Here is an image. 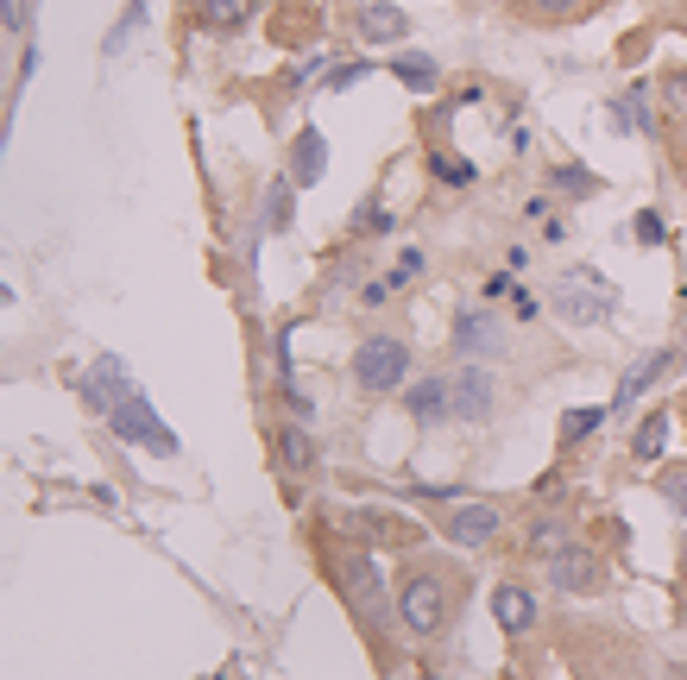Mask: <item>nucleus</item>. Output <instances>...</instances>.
I'll use <instances>...</instances> for the list:
<instances>
[{"mask_svg":"<svg viewBox=\"0 0 687 680\" xmlns=\"http://www.w3.org/2000/svg\"><path fill=\"white\" fill-rule=\"evenodd\" d=\"M549 309H556L561 322L593 327V322H606L611 309H618V284H606L599 272L574 265V272H561L556 284H549Z\"/></svg>","mask_w":687,"mask_h":680,"instance_id":"obj_1","label":"nucleus"},{"mask_svg":"<svg viewBox=\"0 0 687 680\" xmlns=\"http://www.w3.org/2000/svg\"><path fill=\"white\" fill-rule=\"evenodd\" d=\"M329 579H334V592L354 604L366 624H379V618H385V579H379V567H373V554H366V549H334L329 554Z\"/></svg>","mask_w":687,"mask_h":680,"instance_id":"obj_2","label":"nucleus"},{"mask_svg":"<svg viewBox=\"0 0 687 680\" xmlns=\"http://www.w3.org/2000/svg\"><path fill=\"white\" fill-rule=\"evenodd\" d=\"M398 624L410 636H435V630L448 624V579L430 574V567H416V574L398 579Z\"/></svg>","mask_w":687,"mask_h":680,"instance_id":"obj_3","label":"nucleus"},{"mask_svg":"<svg viewBox=\"0 0 687 680\" xmlns=\"http://www.w3.org/2000/svg\"><path fill=\"white\" fill-rule=\"evenodd\" d=\"M410 378V347L398 341V334H366L354 353V384L359 391H373V397H385V391H398Z\"/></svg>","mask_w":687,"mask_h":680,"instance_id":"obj_4","label":"nucleus"},{"mask_svg":"<svg viewBox=\"0 0 687 680\" xmlns=\"http://www.w3.org/2000/svg\"><path fill=\"white\" fill-rule=\"evenodd\" d=\"M448 391H455V423H467V428L492 423V410H499V384H492V372H485L480 359H467V366L448 378Z\"/></svg>","mask_w":687,"mask_h":680,"instance_id":"obj_5","label":"nucleus"},{"mask_svg":"<svg viewBox=\"0 0 687 680\" xmlns=\"http://www.w3.org/2000/svg\"><path fill=\"white\" fill-rule=\"evenodd\" d=\"M448 347H455L460 359H492V353H505V327H499L492 309L467 302V309L455 315V327H448Z\"/></svg>","mask_w":687,"mask_h":680,"instance_id":"obj_6","label":"nucleus"},{"mask_svg":"<svg viewBox=\"0 0 687 680\" xmlns=\"http://www.w3.org/2000/svg\"><path fill=\"white\" fill-rule=\"evenodd\" d=\"M549 586H556V592H574V599H581V592H599V586H606V561L586 549V542H568V549L549 554Z\"/></svg>","mask_w":687,"mask_h":680,"instance_id":"obj_7","label":"nucleus"},{"mask_svg":"<svg viewBox=\"0 0 687 680\" xmlns=\"http://www.w3.org/2000/svg\"><path fill=\"white\" fill-rule=\"evenodd\" d=\"M77 391H82V403H89L95 416H114V410L133 397V378H127V366H121L114 353H95V366L82 372Z\"/></svg>","mask_w":687,"mask_h":680,"instance_id":"obj_8","label":"nucleus"},{"mask_svg":"<svg viewBox=\"0 0 687 680\" xmlns=\"http://www.w3.org/2000/svg\"><path fill=\"white\" fill-rule=\"evenodd\" d=\"M107 423H114V435H121V441H146L152 453H178V435H171V428L158 423L152 397H139V391H133V397L121 403V410H114Z\"/></svg>","mask_w":687,"mask_h":680,"instance_id":"obj_9","label":"nucleus"},{"mask_svg":"<svg viewBox=\"0 0 687 680\" xmlns=\"http://www.w3.org/2000/svg\"><path fill=\"white\" fill-rule=\"evenodd\" d=\"M499 529H505V504L492 498H467L460 510H448V542H460V549H485Z\"/></svg>","mask_w":687,"mask_h":680,"instance_id":"obj_10","label":"nucleus"},{"mask_svg":"<svg viewBox=\"0 0 687 680\" xmlns=\"http://www.w3.org/2000/svg\"><path fill=\"white\" fill-rule=\"evenodd\" d=\"M675 366V353H643V359H631V372L618 378V397H611V416H625V410H637L643 403V391L656 384L662 372Z\"/></svg>","mask_w":687,"mask_h":680,"instance_id":"obj_11","label":"nucleus"},{"mask_svg":"<svg viewBox=\"0 0 687 680\" xmlns=\"http://www.w3.org/2000/svg\"><path fill=\"white\" fill-rule=\"evenodd\" d=\"M404 410H410V423H416V428H435L442 416H455V391H448V378H423V384H410Z\"/></svg>","mask_w":687,"mask_h":680,"instance_id":"obj_12","label":"nucleus"},{"mask_svg":"<svg viewBox=\"0 0 687 680\" xmlns=\"http://www.w3.org/2000/svg\"><path fill=\"white\" fill-rule=\"evenodd\" d=\"M322 171H329V139H322L316 126H304V132H297V151H290V171H284V176H290L297 189H316Z\"/></svg>","mask_w":687,"mask_h":680,"instance_id":"obj_13","label":"nucleus"},{"mask_svg":"<svg viewBox=\"0 0 687 680\" xmlns=\"http://www.w3.org/2000/svg\"><path fill=\"white\" fill-rule=\"evenodd\" d=\"M410 32L404 7H385V0H359V38H373V45H398Z\"/></svg>","mask_w":687,"mask_h":680,"instance_id":"obj_14","label":"nucleus"},{"mask_svg":"<svg viewBox=\"0 0 687 680\" xmlns=\"http://www.w3.org/2000/svg\"><path fill=\"white\" fill-rule=\"evenodd\" d=\"M492 618H499V630L524 636V630L536 624V599L524 592V586H492Z\"/></svg>","mask_w":687,"mask_h":680,"instance_id":"obj_15","label":"nucleus"},{"mask_svg":"<svg viewBox=\"0 0 687 680\" xmlns=\"http://www.w3.org/2000/svg\"><path fill=\"white\" fill-rule=\"evenodd\" d=\"M611 120L631 126V132H656V95H650V82H637L625 95L611 101Z\"/></svg>","mask_w":687,"mask_h":680,"instance_id":"obj_16","label":"nucleus"},{"mask_svg":"<svg viewBox=\"0 0 687 680\" xmlns=\"http://www.w3.org/2000/svg\"><path fill=\"white\" fill-rule=\"evenodd\" d=\"M568 542H574V535H568V517H549V510H542V517L530 523V542H524V554H530V561H549V554L568 549Z\"/></svg>","mask_w":687,"mask_h":680,"instance_id":"obj_17","label":"nucleus"},{"mask_svg":"<svg viewBox=\"0 0 687 680\" xmlns=\"http://www.w3.org/2000/svg\"><path fill=\"white\" fill-rule=\"evenodd\" d=\"M606 423H611V403H586V410H568V416H561V448H574V441H586V435H599Z\"/></svg>","mask_w":687,"mask_h":680,"instance_id":"obj_18","label":"nucleus"},{"mask_svg":"<svg viewBox=\"0 0 687 680\" xmlns=\"http://www.w3.org/2000/svg\"><path fill=\"white\" fill-rule=\"evenodd\" d=\"M278 460H284V473H309V466H316V441H309L304 423H290L278 435Z\"/></svg>","mask_w":687,"mask_h":680,"instance_id":"obj_19","label":"nucleus"},{"mask_svg":"<svg viewBox=\"0 0 687 680\" xmlns=\"http://www.w3.org/2000/svg\"><path fill=\"white\" fill-rule=\"evenodd\" d=\"M662 448H668V410H650V423H637L631 435V453L650 466V460H662Z\"/></svg>","mask_w":687,"mask_h":680,"instance_id":"obj_20","label":"nucleus"},{"mask_svg":"<svg viewBox=\"0 0 687 680\" xmlns=\"http://www.w3.org/2000/svg\"><path fill=\"white\" fill-rule=\"evenodd\" d=\"M391 76H398L404 89H435V57H423V50H398V57H391Z\"/></svg>","mask_w":687,"mask_h":680,"instance_id":"obj_21","label":"nucleus"},{"mask_svg":"<svg viewBox=\"0 0 687 680\" xmlns=\"http://www.w3.org/2000/svg\"><path fill=\"white\" fill-rule=\"evenodd\" d=\"M290 196H297V183H290V176H278V183L265 189V227H272V233L290 227Z\"/></svg>","mask_w":687,"mask_h":680,"instance_id":"obj_22","label":"nucleus"},{"mask_svg":"<svg viewBox=\"0 0 687 680\" xmlns=\"http://www.w3.org/2000/svg\"><path fill=\"white\" fill-rule=\"evenodd\" d=\"M253 20V0H203V25H247Z\"/></svg>","mask_w":687,"mask_h":680,"instance_id":"obj_23","label":"nucleus"},{"mask_svg":"<svg viewBox=\"0 0 687 680\" xmlns=\"http://www.w3.org/2000/svg\"><path fill=\"white\" fill-rule=\"evenodd\" d=\"M423 265H430V258H423V252H416V246H404V258H398V265L385 272V284H391V290H410V284L423 277Z\"/></svg>","mask_w":687,"mask_h":680,"instance_id":"obj_24","label":"nucleus"},{"mask_svg":"<svg viewBox=\"0 0 687 680\" xmlns=\"http://www.w3.org/2000/svg\"><path fill=\"white\" fill-rule=\"evenodd\" d=\"M656 492H662V504H668L675 517H687V466H675V473H662V479H656Z\"/></svg>","mask_w":687,"mask_h":680,"instance_id":"obj_25","label":"nucleus"},{"mask_svg":"<svg viewBox=\"0 0 687 680\" xmlns=\"http://www.w3.org/2000/svg\"><path fill=\"white\" fill-rule=\"evenodd\" d=\"M354 227H359V233H385V227H391V215H385V201H379V196H366V208L354 215Z\"/></svg>","mask_w":687,"mask_h":680,"instance_id":"obj_26","label":"nucleus"},{"mask_svg":"<svg viewBox=\"0 0 687 680\" xmlns=\"http://www.w3.org/2000/svg\"><path fill=\"white\" fill-rule=\"evenodd\" d=\"M662 101H668V114H682V120H687V70H668V82H662Z\"/></svg>","mask_w":687,"mask_h":680,"instance_id":"obj_27","label":"nucleus"},{"mask_svg":"<svg viewBox=\"0 0 687 680\" xmlns=\"http://www.w3.org/2000/svg\"><path fill=\"white\" fill-rule=\"evenodd\" d=\"M284 410H290V423H304V428L316 423V403H309L304 391H297V384H284Z\"/></svg>","mask_w":687,"mask_h":680,"instance_id":"obj_28","label":"nucleus"},{"mask_svg":"<svg viewBox=\"0 0 687 680\" xmlns=\"http://www.w3.org/2000/svg\"><path fill=\"white\" fill-rule=\"evenodd\" d=\"M435 176H448V183H473V164H460L448 151H435Z\"/></svg>","mask_w":687,"mask_h":680,"instance_id":"obj_29","label":"nucleus"},{"mask_svg":"<svg viewBox=\"0 0 687 680\" xmlns=\"http://www.w3.org/2000/svg\"><path fill=\"white\" fill-rule=\"evenodd\" d=\"M499 297H517V272H511V265L485 277V302H499Z\"/></svg>","mask_w":687,"mask_h":680,"instance_id":"obj_30","label":"nucleus"},{"mask_svg":"<svg viewBox=\"0 0 687 680\" xmlns=\"http://www.w3.org/2000/svg\"><path fill=\"white\" fill-rule=\"evenodd\" d=\"M631 233L643 240V246H662V215H650V208H643V215L631 221Z\"/></svg>","mask_w":687,"mask_h":680,"instance_id":"obj_31","label":"nucleus"},{"mask_svg":"<svg viewBox=\"0 0 687 680\" xmlns=\"http://www.w3.org/2000/svg\"><path fill=\"white\" fill-rule=\"evenodd\" d=\"M366 76H373V64H341V70H329V89H354Z\"/></svg>","mask_w":687,"mask_h":680,"instance_id":"obj_32","label":"nucleus"},{"mask_svg":"<svg viewBox=\"0 0 687 680\" xmlns=\"http://www.w3.org/2000/svg\"><path fill=\"white\" fill-rule=\"evenodd\" d=\"M549 183H556V189H581V196L593 189V176H586V171H574V164H561V171L549 176Z\"/></svg>","mask_w":687,"mask_h":680,"instance_id":"obj_33","label":"nucleus"},{"mask_svg":"<svg viewBox=\"0 0 687 680\" xmlns=\"http://www.w3.org/2000/svg\"><path fill=\"white\" fill-rule=\"evenodd\" d=\"M322 70H329V50H316V57H304V64L290 70V82H316Z\"/></svg>","mask_w":687,"mask_h":680,"instance_id":"obj_34","label":"nucleus"},{"mask_svg":"<svg viewBox=\"0 0 687 680\" xmlns=\"http://www.w3.org/2000/svg\"><path fill=\"white\" fill-rule=\"evenodd\" d=\"M385 297H391V284L379 277V284H366V290H359V309H379Z\"/></svg>","mask_w":687,"mask_h":680,"instance_id":"obj_35","label":"nucleus"},{"mask_svg":"<svg viewBox=\"0 0 687 680\" xmlns=\"http://www.w3.org/2000/svg\"><path fill=\"white\" fill-rule=\"evenodd\" d=\"M511 309H517V315H524V322H536V315H542V302H536L530 290H517V297H511Z\"/></svg>","mask_w":687,"mask_h":680,"instance_id":"obj_36","label":"nucleus"},{"mask_svg":"<svg viewBox=\"0 0 687 680\" xmlns=\"http://www.w3.org/2000/svg\"><path fill=\"white\" fill-rule=\"evenodd\" d=\"M536 13H568V7H574V0H530Z\"/></svg>","mask_w":687,"mask_h":680,"instance_id":"obj_37","label":"nucleus"},{"mask_svg":"<svg viewBox=\"0 0 687 680\" xmlns=\"http://www.w3.org/2000/svg\"><path fill=\"white\" fill-rule=\"evenodd\" d=\"M423 680H442V675H423Z\"/></svg>","mask_w":687,"mask_h":680,"instance_id":"obj_38","label":"nucleus"},{"mask_svg":"<svg viewBox=\"0 0 687 680\" xmlns=\"http://www.w3.org/2000/svg\"><path fill=\"white\" fill-rule=\"evenodd\" d=\"M221 680H233V675H221Z\"/></svg>","mask_w":687,"mask_h":680,"instance_id":"obj_39","label":"nucleus"}]
</instances>
